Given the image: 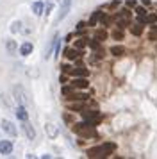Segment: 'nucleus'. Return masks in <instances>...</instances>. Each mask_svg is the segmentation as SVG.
Masks as SVG:
<instances>
[{
    "mask_svg": "<svg viewBox=\"0 0 157 159\" xmlns=\"http://www.w3.org/2000/svg\"><path fill=\"white\" fill-rule=\"evenodd\" d=\"M20 25H21L20 22H14L13 27H11V30H13V32H18V30H20Z\"/></svg>",
    "mask_w": 157,
    "mask_h": 159,
    "instance_id": "27",
    "label": "nucleus"
},
{
    "mask_svg": "<svg viewBox=\"0 0 157 159\" xmlns=\"http://www.w3.org/2000/svg\"><path fill=\"white\" fill-rule=\"evenodd\" d=\"M6 47H7V52H9V54H14V52H16V43H14L13 39H9Z\"/></svg>",
    "mask_w": 157,
    "mask_h": 159,
    "instance_id": "21",
    "label": "nucleus"
},
{
    "mask_svg": "<svg viewBox=\"0 0 157 159\" xmlns=\"http://www.w3.org/2000/svg\"><path fill=\"white\" fill-rule=\"evenodd\" d=\"M64 56H66V59H77L78 52L73 50V48H66V50H64Z\"/></svg>",
    "mask_w": 157,
    "mask_h": 159,
    "instance_id": "16",
    "label": "nucleus"
},
{
    "mask_svg": "<svg viewBox=\"0 0 157 159\" xmlns=\"http://www.w3.org/2000/svg\"><path fill=\"white\" fill-rule=\"evenodd\" d=\"M143 23H150V25H155L157 23V16L155 15H146L143 18Z\"/></svg>",
    "mask_w": 157,
    "mask_h": 159,
    "instance_id": "17",
    "label": "nucleus"
},
{
    "mask_svg": "<svg viewBox=\"0 0 157 159\" xmlns=\"http://www.w3.org/2000/svg\"><path fill=\"white\" fill-rule=\"evenodd\" d=\"M114 38H116V39H121V38H123V34H121L120 30H116V32H114Z\"/></svg>",
    "mask_w": 157,
    "mask_h": 159,
    "instance_id": "29",
    "label": "nucleus"
},
{
    "mask_svg": "<svg viewBox=\"0 0 157 159\" xmlns=\"http://www.w3.org/2000/svg\"><path fill=\"white\" fill-rule=\"evenodd\" d=\"M2 129H4V132H7L9 136H13V138H16V134H18L16 132V127L9 120H2Z\"/></svg>",
    "mask_w": 157,
    "mask_h": 159,
    "instance_id": "5",
    "label": "nucleus"
},
{
    "mask_svg": "<svg viewBox=\"0 0 157 159\" xmlns=\"http://www.w3.org/2000/svg\"><path fill=\"white\" fill-rule=\"evenodd\" d=\"M116 148V145L114 143H102L100 147H93L87 150V157H107L111 152Z\"/></svg>",
    "mask_w": 157,
    "mask_h": 159,
    "instance_id": "1",
    "label": "nucleus"
},
{
    "mask_svg": "<svg viewBox=\"0 0 157 159\" xmlns=\"http://www.w3.org/2000/svg\"><path fill=\"white\" fill-rule=\"evenodd\" d=\"M71 75H75V77H87V68H82V66H80V68H71Z\"/></svg>",
    "mask_w": 157,
    "mask_h": 159,
    "instance_id": "11",
    "label": "nucleus"
},
{
    "mask_svg": "<svg viewBox=\"0 0 157 159\" xmlns=\"http://www.w3.org/2000/svg\"><path fill=\"white\" fill-rule=\"evenodd\" d=\"M95 38H96L98 41H104V39L107 38V32H105V30H96V34H95Z\"/></svg>",
    "mask_w": 157,
    "mask_h": 159,
    "instance_id": "22",
    "label": "nucleus"
},
{
    "mask_svg": "<svg viewBox=\"0 0 157 159\" xmlns=\"http://www.w3.org/2000/svg\"><path fill=\"white\" fill-rule=\"evenodd\" d=\"M136 13H137V16L141 18V22H143V18L146 16V9H145V7H139V6H137V7H136Z\"/></svg>",
    "mask_w": 157,
    "mask_h": 159,
    "instance_id": "23",
    "label": "nucleus"
},
{
    "mask_svg": "<svg viewBox=\"0 0 157 159\" xmlns=\"http://www.w3.org/2000/svg\"><path fill=\"white\" fill-rule=\"evenodd\" d=\"M75 47H77V48H84L86 47V39H78L77 43H75Z\"/></svg>",
    "mask_w": 157,
    "mask_h": 159,
    "instance_id": "26",
    "label": "nucleus"
},
{
    "mask_svg": "<svg viewBox=\"0 0 157 159\" xmlns=\"http://www.w3.org/2000/svg\"><path fill=\"white\" fill-rule=\"evenodd\" d=\"M84 27H86V23H84V22H78V23H77V29H78V30H82Z\"/></svg>",
    "mask_w": 157,
    "mask_h": 159,
    "instance_id": "30",
    "label": "nucleus"
},
{
    "mask_svg": "<svg viewBox=\"0 0 157 159\" xmlns=\"http://www.w3.org/2000/svg\"><path fill=\"white\" fill-rule=\"evenodd\" d=\"M143 32V25H136V27H132V34L134 36H139Z\"/></svg>",
    "mask_w": 157,
    "mask_h": 159,
    "instance_id": "24",
    "label": "nucleus"
},
{
    "mask_svg": "<svg viewBox=\"0 0 157 159\" xmlns=\"http://www.w3.org/2000/svg\"><path fill=\"white\" fill-rule=\"evenodd\" d=\"M64 122H71V116L70 115H64Z\"/></svg>",
    "mask_w": 157,
    "mask_h": 159,
    "instance_id": "32",
    "label": "nucleus"
},
{
    "mask_svg": "<svg viewBox=\"0 0 157 159\" xmlns=\"http://www.w3.org/2000/svg\"><path fill=\"white\" fill-rule=\"evenodd\" d=\"M43 9H45L43 2H34V4H32V13H34L36 16H41L43 15Z\"/></svg>",
    "mask_w": 157,
    "mask_h": 159,
    "instance_id": "13",
    "label": "nucleus"
},
{
    "mask_svg": "<svg viewBox=\"0 0 157 159\" xmlns=\"http://www.w3.org/2000/svg\"><path fill=\"white\" fill-rule=\"evenodd\" d=\"M84 100H77L75 104H70L68 107L71 109V111H84V104H82Z\"/></svg>",
    "mask_w": 157,
    "mask_h": 159,
    "instance_id": "15",
    "label": "nucleus"
},
{
    "mask_svg": "<svg viewBox=\"0 0 157 159\" xmlns=\"http://www.w3.org/2000/svg\"><path fill=\"white\" fill-rule=\"evenodd\" d=\"M32 50H34V47H32V43H29V41H25V43L20 47V54L21 56H29Z\"/></svg>",
    "mask_w": 157,
    "mask_h": 159,
    "instance_id": "12",
    "label": "nucleus"
},
{
    "mask_svg": "<svg viewBox=\"0 0 157 159\" xmlns=\"http://www.w3.org/2000/svg\"><path fill=\"white\" fill-rule=\"evenodd\" d=\"M89 95L86 93H70L68 95V100H87Z\"/></svg>",
    "mask_w": 157,
    "mask_h": 159,
    "instance_id": "14",
    "label": "nucleus"
},
{
    "mask_svg": "<svg viewBox=\"0 0 157 159\" xmlns=\"http://www.w3.org/2000/svg\"><path fill=\"white\" fill-rule=\"evenodd\" d=\"M73 91V86H64L63 88V95H70Z\"/></svg>",
    "mask_w": 157,
    "mask_h": 159,
    "instance_id": "25",
    "label": "nucleus"
},
{
    "mask_svg": "<svg viewBox=\"0 0 157 159\" xmlns=\"http://www.w3.org/2000/svg\"><path fill=\"white\" fill-rule=\"evenodd\" d=\"M21 127H23V132H25V136H27L29 139H34V138H36V130H34V127L29 123V120H25Z\"/></svg>",
    "mask_w": 157,
    "mask_h": 159,
    "instance_id": "7",
    "label": "nucleus"
},
{
    "mask_svg": "<svg viewBox=\"0 0 157 159\" xmlns=\"http://www.w3.org/2000/svg\"><path fill=\"white\" fill-rule=\"evenodd\" d=\"M118 6H120V4H118V2H111V4H109V7H111V9L118 7Z\"/></svg>",
    "mask_w": 157,
    "mask_h": 159,
    "instance_id": "31",
    "label": "nucleus"
},
{
    "mask_svg": "<svg viewBox=\"0 0 157 159\" xmlns=\"http://www.w3.org/2000/svg\"><path fill=\"white\" fill-rule=\"evenodd\" d=\"M80 113H82V118L87 120V122H98L100 120L98 111H89V109H86V111H80Z\"/></svg>",
    "mask_w": 157,
    "mask_h": 159,
    "instance_id": "4",
    "label": "nucleus"
},
{
    "mask_svg": "<svg viewBox=\"0 0 157 159\" xmlns=\"http://www.w3.org/2000/svg\"><path fill=\"white\" fill-rule=\"evenodd\" d=\"M0 154L11 156V154H13V143L7 141V139H2V141H0Z\"/></svg>",
    "mask_w": 157,
    "mask_h": 159,
    "instance_id": "6",
    "label": "nucleus"
},
{
    "mask_svg": "<svg viewBox=\"0 0 157 159\" xmlns=\"http://www.w3.org/2000/svg\"><path fill=\"white\" fill-rule=\"evenodd\" d=\"M16 116H18V120H20V122H25V120H29V113H27V109H25V106H20V104H18Z\"/></svg>",
    "mask_w": 157,
    "mask_h": 159,
    "instance_id": "9",
    "label": "nucleus"
},
{
    "mask_svg": "<svg viewBox=\"0 0 157 159\" xmlns=\"http://www.w3.org/2000/svg\"><path fill=\"white\" fill-rule=\"evenodd\" d=\"M61 68H63V72H64V73H70V72H71V66H68V65H63Z\"/></svg>",
    "mask_w": 157,
    "mask_h": 159,
    "instance_id": "28",
    "label": "nucleus"
},
{
    "mask_svg": "<svg viewBox=\"0 0 157 159\" xmlns=\"http://www.w3.org/2000/svg\"><path fill=\"white\" fill-rule=\"evenodd\" d=\"M98 20H102V13H100V11H96V13H93L91 20H89V25H95Z\"/></svg>",
    "mask_w": 157,
    "mask_h": 159,
    "instance_id": "20",
    "label": "nucleus"
},
{
    "mask_svg": "<svg viewBox=\"0 0 157 159\" xmlns=\"http://www.w3.org/2000/svg\"><path fill=\"white\" fill-rule=\"evenodd\" d=\"M111 54L116 56V57H120V56L125 54V48H123V47H113V48H111Z\"/></svg>",
    "mask_w": 157,
    "mask_h": 159,
    "instance_id": "18",
    "label": "nucleus"
},
{
    "mask_svg": "<svg viewBox=\"0 0 157 159\" xmlns=\"http://www.w3.org/2000/svg\"><path fill=\"white\" fill-rule=\"evenodd\" d=\"M13 93H14V98H16V102L20 104V106H25L29 102V98H27V93H25V89L21 86H14L13 88Z\"/></svg>",
    "mask_w": 157,
    "mask_h": 159,
    "instance_id": "2",
    "label": "nucleus"
},
{
    "mask_svg": "<svg viewBox=\"0 0 157 159\" xmlns=\"http://www.w3.org/2000/svg\"><path fill=\"white\" fill-rule=\"evenodd\" d=\"M71 86L73 88H87L89 86V82H87V79L86 77H78V79H75V80H71Z\"/></svg>",
    "mask_w": 157,
    "mask_h": 159,
    "instance_id": "10",
    "label": "nucleus"
},
{
    "mask_svg": "<svg viewBox=\"0 0 157 159\" xmlns=\"http://www.w3.org/2000/svg\"><path fill=\"white\" fill-rule=\"evenodd\" d=\"M45 130H47V134H48L50 138H56L57 134H59L57 125H56V123H52V122H47V123H45Z\"/></svg>",
    "mask_w": 157,
    "mask_h": 159,
    "instance_id": "8",
    "label": "nucleus"
},
{
    "mask_svg": "<svg viewBox=\"0 0 157 159\" xmlns=\"http://www.w3.org/2000/svg\"><path fill=\"white\" fill-rule=\"evenodd\" d=\"M118 18H121V20H127V22H130V11H128V9H123V11H120Z\"/></svg>",
    "mask_w": 157,
    "mask_h": 159,
    "instance_id": "19",
    "label": "nucleus"
},
{
    "mask_svg": "<svg viewBox=\"0 0 157 159\" xmlns=\"http://www.w3.org/2000/svg\"><path fill=\"white\" fill-rule=\"evenodd\" d=\"M70 7H71V0H63L61 9H59V15H57V22H61L64 16L70 13Z\"/></svg>",
    "mask_w": 157,
    "mask_h": 159,
    "instance_id": "3",
    "label": "nucleus"
}]
</instances>
